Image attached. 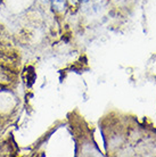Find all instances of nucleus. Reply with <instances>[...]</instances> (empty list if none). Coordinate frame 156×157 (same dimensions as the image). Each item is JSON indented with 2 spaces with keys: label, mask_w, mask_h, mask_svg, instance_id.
<instances>
[{
  "label": "nucleus",
  "mask_w": 156,
  "mask_h": 157,
  "mask_svg": "<svg viewBox=\"0 0 156 157\" xmlns=\"http://www.w3.org/2000/svg\"><path fill=\"white\" fill-rule=\"evenodd\" d=\"M82 1H84V2H86V1H88V0H82Z\"/></svg>",
  "instance_id": "7ed1b4c3"
},
{
  "label": "nucleus",
  "mask_w": 156,
  "mask_h": 157,
  "mask_svg": "<svg viewBox=\"0 0 156 157\" xmlns=\"http://www.w3.org/2000/svg\"><path fill=\"white\" fill-rule=\"evenodd\" d=\"M67 1H68V2H70L71 5H73V6H75V5H78V4H79V1H80V0H67Z\"/></svg>",
  "instance_id": "f03ea898"
},
{
  "label": "nucleus",
  "mask_w": 156,
  "mask_h": 157,
  "mask_svg": "<svg viewBox=\"0 0 156 157\" xmlns=\"http://www.w3.org/2000/svg\"><path fill=\"white\" fill-rule=\"evenodd\" d=\"M51 5L57 13H64L66 10V0H51Z\"/></svg>",
  "instance_id": "f257e3e1"
}]
</instances>
